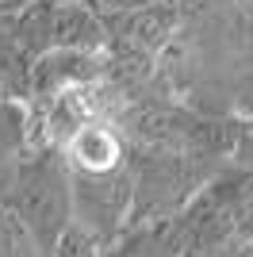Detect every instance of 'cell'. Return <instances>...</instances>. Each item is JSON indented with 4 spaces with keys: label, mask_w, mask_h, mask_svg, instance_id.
Wrapping results in <instances>:
<instances>
[{
    "label": "cell",
    "mask_w": 253,
    "mask_h": 257,
    "mask_svg": "<svg viewBox=\"0 0 253 257\" xmlns=\"http://www.w3.org/2000/svg\"><path fill=\"white\" fill-rule=\"evenodd\" d=\"M8 211L27 226L35 246L54 257L58 238L73 226V181L62 165L27 161L8 184Z\"/></svg>",
    "instance_id": "obj_1"
},
{
    "label": "cell",
    "mask_w": 253,
    "mask_h": 257,
    "mask_svg": "<svg viewBox=\"0 0 253 257\" xmlns=\"http://www.w3.org/2000/svg\"><path fill=\"white\" fill-rule=\"evenodd\" d=\"M73 181V223L92 238H115L135 215V177L115 173H69Z\"/></svg>",
    "instance_id": "obj_2"
},
{
    "label": "cell",
    "mask_w": 253,
    "mask_h": 257,
    "mask_svg": "<svg viewBox=\"0 0 253 257\" xmlns=\"http://www.w3.org/2000/svg\"><path fill=\"white\" fill-rule=\"evenodd\" d=\"M188 249V234L180 219H150L146 226H131L123 234L104 246L100 257H184Z\"/></svg>",
    "instance_id": "obj_3"
},
{
    "label": "cell",
    "mask_w": 253,
    "mask_h": 257,
    "mask_svg": "<svg viewBox=\"0 0 253 257\" xmlns=\"http://www.w3.org/2000/svg\"><path fill=\"white\" fill-rule=\"evenodd\" d=\"M96 73H100V65L88 50H50L39 54V62L31 65V85L39 96H65V92L88 85Z\"/></svg>",
    "instance_id": "obj_4"
},
{
    "label": "cell",
    "mask_w": 253,
    "mask_h": 257,
    "mask_svg": "<svg viewBox=\"0 0 253 257\" xmlns=\"http://www.w3.org/2000/svg\"><path fill=\"white\" fill-rule=\"evenodd\" d=\"M69 154V173H115L126 165L123 142L111 127L104 123H88L77 131V139L65 146Z\"/></svg>",
    "instance_id": "obj_5"
},
{
    "label": "cell",
    "mask_w": 253,
    "mask_h": 257,
    "mask_svg": "<svg viewBox=\"0 0 253 257\" xmlns=\"http://www.w3.org/2000/svg\"><path fill=\"white\" fill-rule=\"evenodd\" d=\"M27 139H31V119H27L23 104L0 96V161L23 154L27 150Z\"/></svg>",
    "instance_id": "obj_6"
},
{
    "label": "cell",
    "mask_w": 253,
    "mask_h": 257,
    "mask_svg": "<svg viewBox=\"0 0 253 257\" xmlns=\"http://www.w3.org/2000/svg\"><path fill=\"white\" fill-rule=\"evenodd\" d=\"M104 249H100V238H92L88 230H81V226H69L62 238H58V246H54V257H100Z\"/></svg>",
    "instance_id": "obj_7"
},
{
    "label": "cell",
    "mask_w": 253,
    "mask_h": 257,
    "mask_svg": "<svg viewBox=\"0 0 253 257\" xmlns=\"http://www.w3.org/2000/svg\"><path fill=\"white\" fill-rule=\"evenodd\" d=\"M219 257H253V242L249 238H230V242L219 249Z\"/></svg>",
    "instance_id": "obj_8"
},
{
    "label": "cell",
    "mask_w": 253,
    "mask_h": 257,
    "mask_svg": "<svg viewBox=\"0 0 253 257\" xmlns=\"http://www.w3.org/2000/svg\"><path fill=\"white\" fill-rule=\"evenodd\" d=\"M184 257H219V253H215V249H203V246H188Z\"/></svg>",
    "instance_id": "obj_9"
}]
</instances>
